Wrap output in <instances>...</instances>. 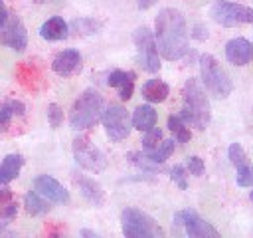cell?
Segmentation results:
<instances>
[{
	"label": "cell",
	"instance_id": "29",
	"mask_svg": "<svg viewBox=\"0 0 253 238\" xmlns=\"http://www.w3.org/2000/svg\"><path fill=\"white\" fill-rule=\"evenodd\" d=\"M63 109L57 105V103H49L47 105V123L51 129H57L61 123H63Z\"/></svg>",
	"mask_w": 253,
	"mask_h": 238
},
{
	"label": "cell",
	"instance_id": "2",
	"mask_svg": "<svg viewBox=\"0 0 253 238\" xmlns=\"http://www.w3.org/2000/svg\"><path fill=\"white\" fill-rule=\"evenodd\" d=\"M180 117L188 127H194L198 131H204L210 125V119H211L210 101H208L206 89L196 77H190L184 83Z\"/></svg>",
	"mask_w": 253,
	"mask_h": 238
},
{
	"label": "cell",
	"instance_id": "12",
	"mask_svg": "<svg viewBox=\"0 0 253 238\" xmlns=\"http://www.w3.org/2000/svg\"><path fill=\"white\" fill-rule=\"evenodd\" d=\"M34 190L40 192L49 202H55V204H67L69 202V192L65 190V186L49 175L36 177L34 178Z\"/></svg>",
	"mask_w": 253,
	"mask_h": 238
},
{
	"label": "cell",
	"instance_id": "41",
	"mask_svg": "<svg viewBox=\"0 0 253 238\" xmlns=\"http://www.w3.org/2000/svg\"><path fill=\"white\" fill-rule=\"evenodd\" d=\"M249 198H251V200H253V190H251V194H249Z\"/></svg>",
	"mask_w": 253,
	"mask_h": 238
},
{
	"label": "cell",
	"instance_id": "22",
	"mask_svg": "<svg viewBox=\"0 0 253 238\" xmlns=\"http://www.w3.org/2000/svg\"><path fill=\"white\" fill-rule=\"evenodd\" d=\"M16 73H18V81H20L22 85H26L28 89H36V87H38V81L42 79L38 67H36L32 61L20 63L18 69H16Z\"/></svg>",
	"mask_w": 253,
	"mask_h": 238
},
{
	"label": "cell",
	"instance_id": "28",
	"mask_svg": "<svg viewBox=\"0 0 253 238\" xmlns=\"http://www.w3.org/2000/svg\"><path fill=\"white\" fill-rule=\"evenodd\" d=\"M126 159H128V163L136 165L142 171H150V173H156L158 171V163H154L152 159H148L144 153H128Z\"/></svg>",
	"mask_w": 253,
	"mask_h": 238
},
{
	"label": "cell",
	"instance_id": "9",
	"mask_svg": "<svg viewBox=\"0 0 253 238\" xmlns=\"http://www.w3.org/2000/svg\"><path fill=\"white\" fill-rule=\"evenodd\" d=\"M73 157H75V161L81 169L91 171V173H101L107 167L105 155L87 137L73 139Z\"/></svg>",
	"mask_w": 253,
	"mask_h": 238
},
{
	"label": "cell",
	"instance_id": "4",
	"mask_svg": "<svg viewBox=\"0 0 253 238\" xmlns=\"http://www.w3.org/2000/svg\"><path fill=\"white\" fill-rule=\"evenodd\" d=\"M200 75H202L204 89L217 99H225L233 91V81L229 73L221 67V63L211 54L200 56Z\"/></svg>",
	"mask_w": 253,
	"mask_h": 238
},
{
	"label": "cell",
	"instance_id": "34",
	"mask_svg": "<svg viewBox=\"0 0 253 238\" xmlns=\"http://www.w3.org/2000/svg\"><path fill=\"white\" fill-rule=\"evenodd\" d=\"M16 214H18V202L16 200H10V202H6V204L0 206V216L4 220H12Z\"/></svg>",
	"mask_w": 253,
	"mask_h": 238
},
{
	"label": "cell",
	"instance_id": "32",
	"mask_svg": "<svg viewBox=\"0 0 253 238\" xmlns=\"http://www.w3.org/2000/svg\"><path fill=\"white\" fill-rule=\"evenodd\" d=\"M170 178H172V182H174V184H178V188H182V190H186V188H188L186 169H184L182 165H174V167L170 169Z\"/></svg>",
	"mask_w": 253,
	"mask_h": 238
},
{
	"label": "cell",
	"instance_id": "3",
	"mask_svg": "<svg viewBox=\"0 0 253 238\" xmlns=\"http://www.w3.org/2000/svg\"><path fill=\"white\" fill-rule=\"evenodd\" d=\"M101 113H103V97L99 91L89 87L81 91V95L75 99L69 113V125L75 131L89 129L101 119Z\"/></svg>",
	"mask_w": 253,
	"mask_h": 238
},
{
	"label": "cell",
	"instance_id": "1",
	"mask_svg": "<svg viewBox=\"0 0 253 238\" xmlns=\"http://www.w3.org/2000/svg\"><path fill=\"white\" fill-rule=\"evenodd\" d=\"M154 40L164 60H182L188 54V26L184 14L176 8H162L154 20Z\"/></svg>",
	"mask_w": 253,
	"mask_h": 238
},
{
	"label": "cell",
	"instance_id": "10",
	"mask_svg": "<svg viewBox=\"0 0 253 238\" xmlns=\"http://www.w3.org/2000/svg\"><path fill=\"white\" fill-rule=\"evenodd\" d=\"M174 226H182L184 232L192 238H210V236L217 238L219 236V232L208 220H204L196 210H190V208L174 214Z\"/></svg>",
	"mask_w": 253,
	"mask_h": 238
},
{
	"label": "cell",
	"instance_id": "19",
	"mask_svg": "<svg viewBox=\"0 0 253 238\" xmlns=\"http://www.w3.org/2000/svg\"><path fill=\"white\" fill-rule=\"evenodd\" d=\"M170 95V87L166 81L154 77V79H148L144 85H142V97L148 101V103H162L166 101V97Z\"/></svg>",
	"mask_w": 253,
	"mask_h": 238
},
{
	"label": "cell",
	"instance_id": "35",
	"mask_svg": "<svg viewBox=\"0 0 253 238\" xmlns=\"http://www.w3.org/2000/svg\"><path fill=\"white\" fill-rule=\"evenodd\" d=\"M10 200H14L12 190L8 188V184H0V206L6 204V202H10Z\"/></svg>",
	"mask_w": 253,
	"mask_h": 238
},
{
	"label": "cell",
	"instance_id": "30",
	"mask_svg": "<svg viewBox=\"0 0 253 238\" xmlns=\"http://www.w3.org/2000/svg\"><path fill=\"white\" fill-rule=\"evenodd\" d=\"M99 26L101 24L95 22V20H91V18H81V20H75L73 22V30L77 34H93V32H97Z\"/></svg>",
	"mask_w": 253,
	"mask_h": 238
},
{
	"label": "cell",
	"instance_id": "16",
	"mask_svg": "<svg viewBox=\"0 0 253 238\" xmlns=\"http://www.w3.org/2000/svg\"><path fill=\"white\" fill-rule=\"evenodd\" d=\"M134 77H136V75H134L132 71L115 69V71L109 73L107 83L117 89V93H119V97H121L123 101H128V99L132 97V91H134Z\"/></svg>",
	"mask_w": 253,
	"mask_h": 238
},
{
	"label": "cell",
	"instance_id": "27",
	"mask_svg": "<svg viewBox=\"0 0 253 238\" xmlns=\"http://www.w3.org/2000/svg\"><path fill=\"white\" fill-rule=\"evenodd\" d=\"M16 119H22V117H18V115L6 111L4 107H0V137H8V135L16 133V129H14Z\"/></svg>",
	"mask_w": 253,
	"mask_h": 238
},
{
	"label": "cell",
	"instance_id": "40",
	"mask_svg": "<svg viewBox=\"0 0 253 238\" xmlns=\"http://www.w3.org/2000/svg\"><path fill=\"white\" fill-rule=\"evenodd\" d=\"M34 2H40L42 4V2H49V0H34Z\"/></svg>",
	"mask_w": 253,
	"mask_h": 238
},
{
	"label": "cell",
	"instance_id": "17",
	"mask_svg": "<svg viewBox=\"0 0 253 238\" xmlns=\"http://www.w3.org/2000/svg\"><path fill=\"white\" fill-rule=\"evenodd\" d=\"M40 36L47 42H59V40H65L69 36V26L61 16H51L42 24Z\"/></svg>",
	"mask_w": 253,
	"mask_h": 238
},
{
	"label": "cell",
	"instance_id": "15",
	"mask_svg": "<svg viewBox=\"0 0 253 238\" xmlns=\"http://www.w3.org/2000/svg\"><path fill=\"white\" fill-rule=\"evenodd\" d=\"M73 182H75V186L79 188V192H81V196L85 200H89L95 206H103L105 204V190L95 178H89L85 175H77L75 173L73 175Z\"/></svg>",
	"mask_w": 253,
	"mask_h": 238
},
{
	"label": "cell",
	"instance_id": "37",
	"mask_svg": "<svg viewBox=\"0 0 253 238\" xmlns=\"http://www.w3.org/2000/svg\"><path fill=\"white\" fill-rule=\"evenodd\" d=\"M158 0H138V8L140 10H148L150 6H154Z\"/></svg>",
	"mask_w": 253,
	"mask_h": 238
},
{
	"label": "cell",
	"instance_id": "5",
	"mask_svg": "<svg viewBox=\"0 0 253 238\" xmlns=\"http://www.w3.org/2000/svg\"><path fill=\"white\" fill-rule=\"evenodd\" d=\"M121 226L126 238H158L164 234L160 224L140 208H125L121 212Z\"/></svg>",
	"mask_w": 253,
	"mask_h": 238
},
{
	"label": "cell",
	"instance_id": "38",
	"mask_svg": "<svg viewBox=\"0 0 253 238\" xmlns=\"http://www.w3.org/2000/svg\"><path fill=\"white\" fill-rule=\"evenodd\" d=\"M6 224H8V220H4V218L0 216V232H4V228H6Z\"/></svg>",
	"mask_w": 253,
	"mask_h": 238
},
{
	"label": "cell",
	"instance_id": "6",
	"mask_svg": "<svg viewBox=\"0 0 253 238\" xmlns=\"http://www.w3.org/2000/svg\"><path fill=\"white\" fill-rule=\"evenodd\" d=\"M210 16L215 24L231 28V26H241V24H253V8L237 2H227V0H215L210 8Z\"/></svg>",
	"mask_w": 253,
	"mask_h": 238
},
{
	"label": "cell",
	"instance_id": "20",
	"mask_svg": "<svg viewBox=\"0 0 253 238\" xmlns=\"http://www.w3.org/2000/svg\"><path fill=\"white\" fill-rule=\"evenodd\" d=\"M156 119H158V115H156L152 105H138L134 109V113H132L130 123H132L134 129L144 133V131H148V129H152L156 125Z\"/></svg>",
	"mask_w": 253,
	"mask_h": 238
},
{
	"label": "cell",
	"instance_id": "24",
	"mask_svg": "<svg viewBox=\"0 0 253 238\" xmlns=\"http://www.w3.org/2000/svg\"><path fill=\"white\" fill-rule=\"evenodd\" d=\"M162 131L154 125L152 129H148V131H144V137H142V151H144V155H150L160 143H162Z\"/></svg>",
	"mask_w": 253,
	"mask_h": 238
},
{
	"label": "cell",
	"instance_id": "21",
	"mask_svg": "<svg viewBox=\"0 0 253 238\" xmlns=\"http://www.w3.org/2000/svg\"><path fill=\"white\" fill-rule=\"evenodd\" d=\"M24 208L30 216H43L51 210V202L47 198H43L40 192L36 190H30L26 196H24Z\"/></svg>",
	"mask_w": 253,
	"mask_h": 238
},
{
	"label": "cell",
	"instance_id": "13",
	"mask_svg": "<svg viewBox=\"0 0 253 238\" xmlns=\"http://www.w3.org/2000/svg\"><path fill=\"white\" fill-rule=\"evenodd\" d=\"M225 58L233 65H247L253 60V44L245 38H233L225 44Z\"/></svg>",
	"mask_w": 253,
	"mask_h": 238
},
{
	"label": "cell",
	"instance_id": "18",
	"mask_svg": "<svg viewBox=\"0 0 253 238\" xmlns=\"http://www.w3.org/2000/svg\"><path fill=\"white\" fill-rule=\"evenodd\" d=\"M24 163H26V161H24V157H22L20 153H10V155H6V157L0 161V184L12 182V180L20 175Z\"/></svg>",
	"mask_w": 253,
	"mask_h": 238
},
{
	"label": "cell",
	"instance_id": "14",
	"mask_svg": "<svg viewBox=\"0 0 253 238\" xmlns=\"http://www.w3.org/2000/svg\"><path fill=\"white\" fill-rule=\"evenodd\" d=\"M51 69L61 75V77H69L73 75L75 71L81 69V54L77 50H63L59 52L53 61H51Z\"/></svg>",
	"mask_w": 253,
	"mask_h": 238
},
{
	"label": "cell",
	"instance_id": "11",
	"mask_svg": "<svg viewBox=\"0 0 253 238\" xmlns=\"http://www.w3.org/2000/svg\"><path fill=\"white\" fill-rule=\"evenodd\" d=\"M0 44L14 52H24L28 48V32L20 16L10 14L8 20L0 26Z\"/></svg>",
	"mask_w": 253,
	"mask_h": 238
},
{
	"label": "cell",
	"instance_id": "33",
	"mask_svg": "<svg viewBox=\"0 0 253 238\" xmlns=\"http://www.w3.org/2000/svg\"><path fill=\"white\" fill-rule=\"evenodd\" d=\"M186 169H188L190 175H194V177H202L204 171H206V165H204V161H202L200 157L192 155V157L188 159V163H186Z\"/></svg>",
	"mask_w": 253,
	"mask_h": 238
},
{
	"label": "cell",
	"instance_id": "7",
	"mask_svg": "<svg viewBox=\"0 0 253 238\" xmlns=\"http://www.w3.org/2000/svg\"><path fill=\"white\" fill-rule=\"evenodd\" d=\"M132 40H134V46H136L140 67L148 73H156L160 69V54H158V48H156L154 34L146 26H140V28L134 30Z\"/></svg>",
	"mask_w": 253,
	"mask_h": 238
},
{
	"label": "cell",
	"instance_id": "25",
	"mask_svg": "<svg viewBox=\"0 0 253 238\" xmlns=\"http://www.w3.org/2000/svg\"><path fill=\"white\" fill-rule=\"evenodd\" d=\"M174 145H176V141H174V139H162V143H160V145H158L150 155H146V157L160 165V163H164V161L174 153Z\"/></svg>",
	"mask_w": 253,
	"mask_h": 238
},
{
	"label": "cell",
	"instance_id": "39",
	"mask_svg": "<svg viewBox=\"0 0 253 238\" xmlns=\"http://www.w3.org/2000/svg\"><path fill=\"white\" fill-rule=\"evenodd\" d=\"M81 236H97V234L91 232V230H81Z\"/></svg>",
	"mask_w": 253,
	"mask_h": 238
},
{
	"label": "cell",
	"instance_id": "23",
	"mask_svg": "<svg viewBox=\"0 0 253 238\" xmlns=\"http://www.w3.org/2000/svg\"><path fill=\"white\" fill-rule=\"evenodd\" d=\"M168 129H170V133L174 135V141H176V143H188V141L192 139V131H190V127L182 121L180 115H170V117H168Z\"/></svg>",
	"mask_w": 253,
	"mask_h": 238
},
{
	"label": "cell",
	"instance_id": "36",
	"mask_svg": "<svg viewBox=\"0 0 253 238\" xmlns=\"http://www.w3.org/2000/svg\"><path fill=\"white\" fill-rule=\"evenodd\" d=\"M8 16H10V12H8V8H6V4H4V0H0V26L8 20Z\"/></svg>",
	"mask_w": 253,
	"mask_h": 238
},
{
	"label": "cell",
	"instance_id": "31",
	"mask_svg": "<svg viewBox=\"0 0 253 238\" xmlns=\"http://www.w3.org/2000/svg\"><path fill=\"white\" fill-rule=\"evenodd\" d=\"M237 175H235V182L239 186H253V167L251 165H245L241 169H235Z\"/></svg>",
	"mask_w": 253,
	"mask_h": 238
},
{
	"label": "cell",
	"instance_id": "26",
	"mask_svg": "<svg viewBox=\"0 0 253 238\" xmlns=\"http://www.w3.org/2000/svg\"><path fill=\"white\" fill-rule=\"evenodd\" d=\"M227 157H229V161H231V165H233L235 169H241V167H245V165H251L249 159H247V155H245V151H243V147H241L239 143H231V145H229Z\"/></svg>",
	"mask_w": 253,
	"mask_h": 238
},
{
	"label": "cell",
	"instance_id": "8",
	"mask_svg": "<svg viewBox=\"0 0 253 238\" xmlns=\"http://www.w3.org/2000/svg\"><path fill=\"white\" fill-rule=\"evenodd\" d=\"M101 121H103L107 137L115 143L123 141L130 135V125H132L130 115L121 103H109L101 113Z\"/></svg>",
	"mask_w": 253,
	"mask_h": 238
}]
</instances>
